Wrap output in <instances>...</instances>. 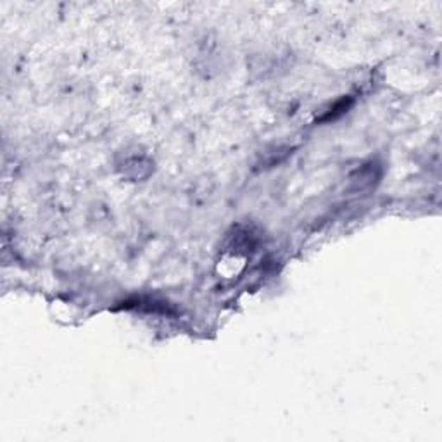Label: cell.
I'll use <instances>...</instances> for the list:
<instances>
[{
  "instance_id": "obj_1",
  "label": "cell",
  "mask_w": 442,
  "mask_h": 442,
  "mask_svg": "<svg viewBox=\"0 0 442 442\" xmlns=\"http://www.w3.org/2000/svg\"><path fill=\"white\" fill-rule=\"evenodd\" d=\"M118 168L123 171L125 177H128L132 180L147 178L154 170L152 161H150L143 152H139V150L125 154L123 161H120V163H118Z\"/></svg>"
},
{
  "instance_id": "obj_2",
  "label": "cell",
  "mask_w": 442,
  "mask_h": 442,
  "mask_svg": "<svg viewBox=\"0 0 442 442\" xmlns=\"http://www.w3.org/2000/svg\"><path fill=\"white\" fill-rule=\"evenodd\" d=\"M382 178V166L379 163H366L359 166L358 170L351 175V189L354 192H363L370 190L377 185Z\"/></svg>"
},
{
  "instance_id": "obj_3",
  "label": "cell",
  "mask_w": 442,
  "mask_h": 442,
  "mask_svg": "<svg viewBox=\"0 0 442 442\" xmlns=\"http://www.w3.org/2000/svg\"><path fill=\"white\" fill-rule=\"evenodd\" d=\"M118 308H123V310H139V311H147V313H164V315H171L173 310H170V304L164 303V301L150 299V297H133V299H127L120 304Z\"/></svg>"
},
{
  "instance_id": "obj_4",
  "label": "cell",
  "mask_w": 442,
  "mask_h": 442,
  "mask_svg": "<svg viewBox=\"0 0 442 442\" xmlns=\"http://www.w3.org/2000/svg\"><path fill=\"white\" fill-rule=\"evenodd\" d=\"M230 247L235 251H247L256 247L258 239L254 237V232L249 228H244V226H239L233 233H230Z\"/></svg>"
},
{
  "instance_id": "obj_5",
  "label": "cell",
  "mask_w": 442,
  "mask_h": 442,
  "mask_svg": "<svg viewBox=\"0 0 442 442\" xmlns=\"http://www.w3.org/2000/svg\"><path fill=\"white\" fill-rule=\"evenodd\" d=\"M353 104L354 99L351 95L340 97L339 100H336V102L330 106L329 111H325V114H323L322 118H318V123H330V121L339 120L340 116H344V114L353 107Z\"/></svg>"
}]
</instances>
